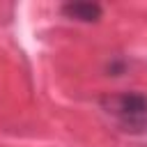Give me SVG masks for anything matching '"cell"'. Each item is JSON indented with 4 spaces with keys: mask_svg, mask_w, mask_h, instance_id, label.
<instances>
[{
    "mask_svg": "<svg viewBox=\"0 0 147 147\" xmlns=\"http://www.w3.org/2000/svg\"><path fill=\"white\" fill-rule=\"evenodd\" d=\"M103 110L129 133L147 131V96L142 92H122L101 99Z\"/></svg>",
    "mask_w": 147,
    "mask_h": 147,
    "instance_id": "obj_1",
    "label": "cell"
},
{
    "mask_svg": "<svg viewBox=\"0 0 147 147\" xmlns=\"http://www.w3.org/2000/svg\"><path fill=\"white\" fill-rule=\"evenodd\" d=\"M62 14L74 21H80V23H92V21L101 18L103 9L96 2H67V5H62Z\"/></svg>",
    "mask_w": 147,
    "mask_h": 147,
    "instance_id": "obj_2",
    "label": "cell"
}]
</instances>
